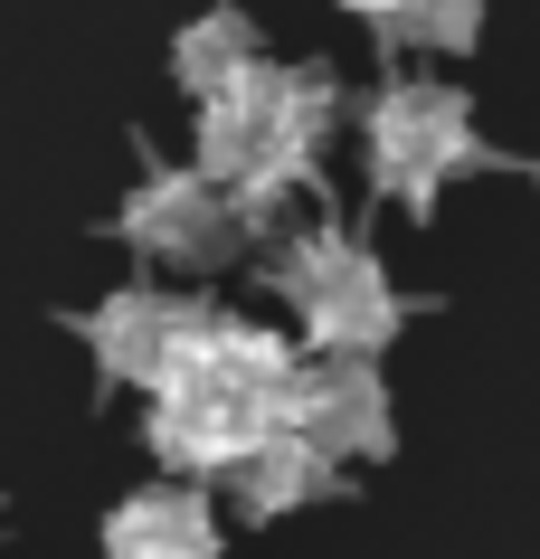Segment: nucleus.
I'll use <instances>...</instances> for the list:
<instances>
[{"label":"nucleus","mask_w":540,"mask_h":559,"mask_svg":"<svg viewBox=\"0 0 540 559\" xmlns=\"http://www.w3.org/2000/svg\"><path fill=\"white\" fill-rule=\"evenodd\" d=\"M295 380H303V352L285 332L266 323H238V313H218L190 352L171 360V380L152 389V417L143 437L152 455L190 484H228L247 455H266L285 437V408H295Z\"/></svg>","instance_id":"obj_1"},{"label":"nucleus","mask_w":540,"mask_h":559,"mask_svg":"<svg viewBox=\"0 0 540 559\" xmlns=\"http://www.w3.org/2000/svg\"><path fill=\"white\" fill-rule=\"evenodd\" d=\"M256 285L295 304L313 360H370V352H389L398 332H408V313H418V304L389 285V265L370 257L341 218H313V228L275 237Z\"/></svg>","instance_id":"obj_2"},{"label":"nucleus","mask_w":540,"mask_h":559,"mask_svg":"<svg viewBox=\"0 0 540 559\" xmlns=\"http://www.w3.org/2000/svg\"><path fill=\"white\" fill-rule=\"evenodd\" d=\"M360 152H370V190L398 200L408 218L446 200V180L465 171H503V152L475 133V105L436 76H389V86L370 95V115H360Z\"/></svg>","instance_id":"obj_3"},{"label":"nucleus","mask_w":540,"mask_h":559,"mask_svg":"<svg viewBox=\"0 0 540 559\" xmlns=\"http://www.w3.org/2000/svg\"><path fill=\"white\" fill-rule=\"evenodd\" d=\"M105 237H123L143 265H171V275H218V265L247 247L238 200H228L209 171L161 162V152H143V180L123 190V209L105 218Z\"/></svg>","instance_id":"obj_4"},{"label":"nucleus","mask_w":540,"mask_h":559,"mask_svg":"<svg viewBox=\"0 0 540 559\" xmlns=\"http://www.w3.org/2000/svg\"><path fill=\"white\" fill-rule=\"evenodd\" d=\"M218 323L209 295H180V285H115L105 304L67 313V332L95 352V380L105 389H161L171 360Z\"/></svg>","instance_id":"obj_5"},{"label":"nucleus","mask_w":540,"mask_h":559,"mask_svg":"<svg viewBox=\"0 0 540 559\" xmlns=\"http://www.w3.org/2000/svg\"><path fill=\"white\" fill-rule=\"evenodd\" d=\"M285 427H295L303 445H323L341 474L370 465V455H389L398 417H389V389H380V360H303Z\"/></svg>","instance_id":"obj_6"},{"label":"nucleus","mask_w":540,"mask_h":559,"mask_svg":"<svg viewBox=\"0 0 540 559\" xmlns=\"http://www.w3.org/2000/svg\"><path fill=\"white\" fill-rule=\"evenodd\" d=\"M105 559H218V512L200 484H152L105 512Z\"/></svg>","instance_id":"obj_7"},{"label":"nucleus","mask_w":540,"mask_h":559,"mask_svg":"<svg viewBox=\"0 0 540 559\" xmlns=\"http://www.w3.org/2000/svg\"><path fill=\"white\" fill-rule=\"evenodd\" d=\"M332 493H341V465H332L323 445H303L295 427L228 474V502H238L247 522H275V512H303V502H332Z\"/></svg>","instance_id":"obj_8"},{"label":"nucleus","mask_w":540,"mask_h":559,"mask_svg":"<svg viewBox=\"0 0 540 559\" xmlns=\"http://www.w3.org/2000/svg\"><path fill=\"white\" fill-rule=\"evenodd\" d=\"M256 67H266V48H256V20H247V10H200V20L171 38V76H180V95H190V105H209V95L247 86Z\"/></svg>","instance_id":"obj_9"},{"label":"nucleus","mask_w":540,"mask_h":559,"mask_svg":"<svg viewBox=\"0 0 540 559\" xmlns=\"http://www.w3.org/2000/svg\"><path fill=\"white\" fill-rule=\"evenodd\" d=\"M483 38V0H418L398 29H380V48H427V58H465Z\"/></svg>","instance_id":"obj_10"},{"label":"nucleus","mask_w":540,"mask_h":559,"mask_svg":"<svg viewBox=\"0 0 540 559\" xmlns=\"http://www.w3.org/2000/svg\"><path fill=\"white\" fill-rule=\"evenodd\" d=\"M341 10H351V20H370V29H398L418 0H341Z\"/></svg>","instance_id":"obj_11"},{"label":"nucleus","mask_w":540,"mask_h":559,"mask_svg":"<svg viewBox=\"0 0 540 559\" xmlns=\"http://www.w3.org/2000/svg\"><path fill=\"white\" fill-rule=\"evenodd\" d=\"M531 180H540V162H531Z\"/></svg>","instance_id":"obj_12"}]
</instances>
